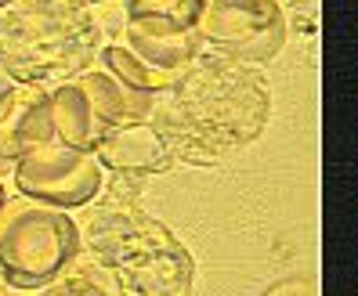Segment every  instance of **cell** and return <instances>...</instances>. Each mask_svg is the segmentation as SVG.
Wrapping results in <instances>:
<instances>
[{
    "instance_id": "obj_17",
    "label": "cell",
    "mask_w": 358,
    "mask_h": 296,
    "mask_svg": "<svg viewBox=\"0 0 358 296\" xmlns=\"http://www.w3.org/2000/svg\"><path fill=\"white\" fill-rule=\"evenodd\" d=\"M8 4H11V0H0V11H4V8H8Z\"/></svg>"
},
{
    "instance_id": "obj_1",
    "label": "cell",
    "mask_w": 358,
    "mask_h": 296,
    "mask_svg": "<svg viewBox=\"0 0 358 296\" xmlns=\"http://www.w3.org/2000/svg\"><path fill=\"white\" fill-rule=\"evenodd\" d=\"M271 119V87L257 66L224 54H196L171 91L156 98L149 123L181 163H221L236 148L254 145Z\"/></svg>"
},
{
    "instance_id": "obj_5",
    "label": "cell",
    "mask_w": 358,
    "mask_h": 296,
    "mask_svg": "<svg viewBox=\"0 0 358 296\" xmlns=\"http://www.w3.org/2000/svg\"><path fill=\"white\" fill-rule=\"evenodd\" d=\"M156 109L152 94H141L116 80L105 66H87L83 73L51 87L55 138L80 152H94V145L123 123H141Z\"/></svg>"
},
{
    "instance_id": "obj_2",
    "label": "cell",
    "mask_w": 358,
    "mask_h": 296,
    "mask_svg": "<svg viewBox=\"0 0 358 296\" xmlns=\"http://www.w3.org/2000/svg\"><path fill=\"white\" fill-rule=\"evenodd\" d=\"M80 246L109 271L120 296H192L196 260L188 246L123 192H109L83 217Z\"/></svg>"
},
{
    "instance_id": "obj_12",
    "label": "cell",
    "mask_w": 358,
    "mask_h": 296,
    "mask_svg": "<svg viewBox=\"0 0 358 296\" xmlns=\"http://www.w3.org/2000/svg\"><path fill=\"white\" fill-rule=\"evenodd\" d=\"M40 296H109V293H105V286H101V282H94L91 274H83V271H76V267H73V271L62 274L58 282H51Z\"/></svg>"
},
{
    "instance_id": "obj_3",
    "label": "cell",
    "mask_w": 358,
    "mask_h": 296,
    "mask_svg": "<svg viewBox=\"0 0 358 296\" xmlns=\"http://www.w3.org/2000/svg\"><path fill=\"white\" fill-rule=\"evenodd\" d=\"M105 29L76 0H11L0 11V69L22 87H55L94 66Z\"/></svg>"
},
{
    "instance_id": "obj_6",
    "label": "cell",
    "mask_w": 358,
    "mask_h": 296,
    "mask_svg": "<svg viewBox=\"0 0 358 296\" xmlns=\"http://www.w3.org/2000/svg\"><path fill=\"white\" fill-rule=\"evenodd\" d=\"M199 44L243 66H268L286 44V11L279 0H206Z\"/></svg>"
},
{
    "instance_id": "obj_9",
    "label": "cell",
    "mask_w": 358,
    "mask_h": 296,
    "mask_svg": "<svg viewBox=\"0 0 358 296\" xmlns=\"http://www.w3.org/2000/svg\"><path fill=\"white\" fill-rule=\"evenodd\" d=\"M55 141V119H51V91L48 87H22L15 91L0 112V159L8 166L22 159L33 148H44Z\"/></svg>"
},
{
    "instance_id": "obj_14",
    "label": "cell",
    "mask_w": 358,
    "mask_h": 296,
    "mask_svg": "<svg viewBox=\"0 0 358 296\" xmlns=\"http://www.w3.org/2000/svg\"><path fill=\"white\" fill-rule=\"evenodd\" d=\"M4 206H8V188H4V181H0V214H4Z\"/></svg>"
},
{
    "instance_id": "obj_8",
    "label": "cell",
    "mask_w": 358,
    "mask_h": 296,
    "mask_svg": "<svg viewBox=\"0 0 358 296\" xmlns=\"http://www.w3.org/2000/svg\"><path fill=\"white\" fill-rule=\"evenodd\" d=\"M94 159L101 163V170L116 174L120 181L156 177V174H166L178 163L149 119L123 123V126H116V131H109L94 145Z\"/></svg>"
},
{
    "instance_id": "obj_4",
    "label": "cell",
    "mask_w": 358,
    "mask_h": 296,
    "mask_svg": "<svg viewBox=\"0 0 358 296\" xmlns=\"http://www.w3.org/2000/svg\"><path fill=\"white\" fill-rule=\"evenodd\" d=\"M80 224L69 209L18 202L0 214V274L8 289H48L80 260Z\"/></svg>"
},
{
    "instance_id": "obj_15",
    "label": "cell",
    "mask_w": 358,
    "mask_h": 296,
    "mask_svg": "<svg viewBox=\"0 0 358 296\" xmlns=\"http://www.w3.org/2000/svg\"><path fill=\"white\" fill-rule=\"evenodd\" d=\"M76 4H83V8H94V4H105V0H76Z\"/></svg>"
},
{
    "instance_id": "obj_7",
    "label": "cell",
    "mask_w": 358,
    "mask_h": 296,
    "mask_svg": "<svg viewBox=\"0 0 358 296\" xmlns=\"http://www.w3.org/2000/svg\"><path fill=\"white\" fill-rule=\"evenodd\" d=\"M15 188L18 195L55 206V209H80L98 199L105 170L94 159V152H80V148L62 145L58 138L44 148H33L22 159H15Z\"/></svg>"
},
{
    "instance_id": "obj_13",
    "label": "cell",
    "mask_w": 358,
    "mask_h": 296,
    "mask_svg": "<svg viewBox=\"0 0 358 296\" xmlns=\"http://www.w3.org/2000/svg\"><path fill=\"white\" fill-rule=\"evenodd\" d=\"M264 296H319V293H315L311 279H304V274H289V279H282L271 289H264Z\"/></svg>"
},
{
    "instance_id": "obj_11",
    "label": "cell",
    "mask_w": 358,
    "mask_h": 296,
    "mask_svg": "<svg viewBox=\"0 0 358 296\" xmlns=\"http://www.w3.org/2000/svg\"><path fill=\"white\" fill-rule=\"evenodd\" d=\"M206 0H123V26L145 33H192Z\"/></svg>"
},
{
    "instance_id": "obj_10",
    "label": "cell",
    "mask_w": 358,
    "mask_h": 296,
    "mask_svg": "<svg viewBox=\"0 0 358 296\" xmlns=\"http://www.w3.org/2000/svg\"><path fill=\"white\" fill-rule=\"evenodd\" d=\"M123 47H127L131 54H138L145 66H149L152 73L166 76V80H178L188 66L196 61V54L203 51L199 44V33H145V29H131L123 26Z\"/></svg>"
},
{
    "instance_id": "obj_18",
    "label": "cell",
    "mask_w": 358,
    "mask_h": 296,
    "mask_svg": "<svg viewBox=\"0 0 358 296\" xmlns=\"http://www.w3.org/2000/svg\"><path fill=\"white\" fill-rule=\"evenodd\" d=\"M0 170H8V163H4V159H0Z\"/></svg>"
},
{
    "instance_id": "obj_16",
    "label": "cell",
    "mask_w": 358,
    "mask_h": 296,
    "mask_svg": "<svg viewBox=\"0 0 358 296\" xmlns=\"http://www.w3.org/2000/svg\"><path fill=\"white\" fill-rule=\"evenodd\" d=\"M0 296H11V293H8V282H4V274H0Z\"/></svg>"
}]
</instances>
